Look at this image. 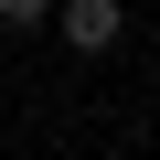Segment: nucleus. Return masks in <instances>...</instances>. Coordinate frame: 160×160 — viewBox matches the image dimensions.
Returning <instances> with one entry per match:
<instances>
[{
    "label": "nucleus",
    "mask_w": 160,
    "mask_h": 160,
    "mask_svg": "<svg viewBox=\"0 0 160 160\" xmlns=\"http://www.w3.org/2000/svg\"><path fill=\"white\" fill-rule=\"evenodd\" d=\"M53 22H64L75 53H107V43L128 32V0H53Z\"/></svg>",
    "instance_id": "obj_1"
},
{
    "label": "nucleus",
    "mask_w": 160,
    "mask_h": 160,
    "mask_svg": "<svg viewBox=\"0 0 160 160\" xmlns=\"http://www.w3.org/2000/svg\"><path fill=\"white\" fill-rule=\"evenodd\" d=\"M43 11H53V0H0V22H11V32H43Z\"/></svg>",
    "instance_id": "obj_2"
}]
</instances>
